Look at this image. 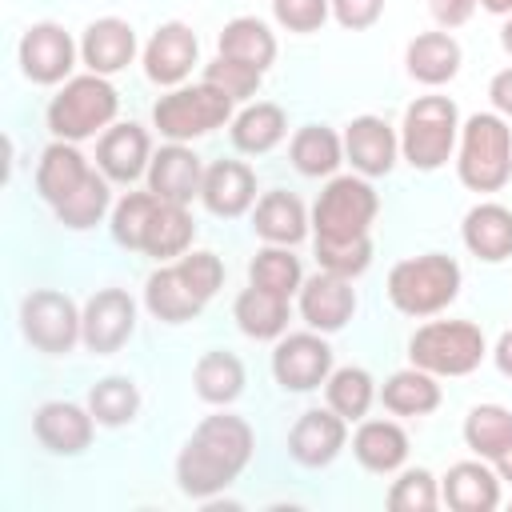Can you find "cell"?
Returning <instances> with one entry per match:
<instances>
[{
	"instance_id": "obj_1",
	"label": "cell",
	"mask_w": 512,
	"mask_h": 512,
	"mask_svg": "<svg viewBox=\"0 0 512 512\" xmlns=\"http://www.w3.org/2000/svg\"><path fill=\"white\" fill-rule=\"evenodd\" d=\"M252 452H256L252 424L228 408L212 412L192 428V436L176 456V488L188 500L208 504L240 480V472L252 464Z\"/></svg>"
},
{
	"instance_id": "obj_2",
	"label": "cell",
	"mask_w": 512,
	"mask_h": 512,
	"mask_svg": "<svg viewBox=\"0 0 512 512\" xmlns=\"http://www.w3.org/2000/svg\"><path fill=\"white\" fill-rule=\"evenodd\" d=\"M224 288V264L208 248H188L144 280V308L160 324H188Z\"/></svg>"
},
{
	"instance_id": "obj_3",
	"label": "cell",
	"mask_w": 512,
	"mask_h": 512,
	"mask_svg": "<svg viewBox=\"0 0 512 512\" xmlns=\"http://www.w3.org/2000/svg\"><path fill=\"white\" fill-rule=\"evenodd\" d=\"M116 112H120V92L108 76H96V72H80L72 80L60 84V92L48 100V132L52 140H92V136H104L112 124H116Z\"/></svg>"
},
{
	"instance_id": "obj_4",
	"label": "cell",
	"mask_w": 512,
	"mask_h": 512,
	"mask_svg": "<svg viewBox=\"0 0 512 512\" xmlns=\"http://www.w3.org/2000/svg\"><path fill=\"white\" fill-rule=\"evenodd\" d=\"M460 284H464V272L452 256L420 252V256H408V260L392 264L384 292H388L396 312H404L412 320H428L460 296Z\"/></svg>"
},
{
	"instance_id": "obj_5",
	"label": "cell",
	"mask_w": 512,
	"mask_h": 512,
	"mask_svg": "<svg viewBox=\"0 0 512 512\" xmlns=\"http://www.w3.org/2000/svg\"><path fill=\"white\" fill-rule=\"evenodd\" d=\"M456 176L468 192H500L512 180V128L500 112H476L460 124Z\"/></svg>"
},
{
	"instance_id": "obj_6",
	"label": "cell",
	"mask_w": 512,
	"mask_h": 512,
	"mask_svg": "<svg viewBox=\"0 0 512 512\" xmlns=\"http://www.w3.org/2000/svg\"><path fill=\"white\" fill-rule=\"evenodd\" d=\"M456 140H460V108L452 96L428 92L416 96L404 108V124H400V160L416 172H436L456 156Z\"/></svg>"
},
{
	"instance_id": "obj_7",
	"label": "cell",
	"mask_w": 512,
	"mask_h": 512,
	"mask_svg": "<svg viewBox=\"0 0 512 512\" xmlns=\"http://www.w3.org/2000/svg\"><path fill=\"white\" fill-rule=\"evenodd\" d=\"M380 212V196L368 176H328L312 204V244H352L372 236V220Z\"/></svg>"
},
{
	"instance_id": "obj_8",
	"label": "cell",
	"mask_w": 512,
	"mask_h": 512,
	"mask_svg": "<svg viewBox=\"0 0 512 512\" xmlns=\"http://www.w3.org/2000/svg\"><path fill=\"white\" fill-rule=\"evenodd\" d=\"M236 116V104L212 88L208 80L200 84H176L168 88L156 104H152V124L164 140H176V144H192L224 124H232Z\"/></svg>"
},
{
	"instance_id": "obj_9",
	"label": "cell",
	"mask_w": 512,
	"mask_h": 512,
	"mask_svg": "<svg viewBox=\"0 0 512 512\" xmlns=\"http://www.w3.org/2000/svg\"><path fill=\"white\" fill-rule=\"evenodd\" d=\"M484 356L488 340L472 320H428L408 336V360L432 376H468Z\"/></svg>"
},
{
	"instance_id": "obj_10",
	"label": "cell",
	"mask_w": 512,
	"mask_h": 512,
	"mask_svg": "<svg viewBox=\"0 0 512 512\" xmlns=\"http://www.w3.org/2000/svg\"><path fill=\"white\" fill-rule=\"evenodd\" d=\"M20 332L44 356H68L84 344V308L60 288H32L20 300Z\"/></svg>"
},
{
	"instance_id": "obj_11",
	"label": "cell",
	"mask_w": 512,
	"mask_h": 512,
	"mask_svg": "<svg viewBox=\"0 0 512 512\" xmlns=\"http://www.w3.org/2000/svg\"><path fill=\"white\" fill-rule=\"evenodd\" d=\"M16 60H20L24 80H32L40 88H52V84L72 80V68L80 60V44L72 40V32L64 24L36 20V24L24 28V36L16 44Z\"/></svg>"
},
{
	"instance_id": "obj_12",
	"label": "cell",
	"mask_w": 512,
	"mask_h": 512,
	"mask_svg": "<svg viewBox=\"0 0 512 512\" xmlns=\"http://www.w3.org/2000/svg\"><path fill=\"white\" fill-rule=\"evenodd\" d=\"M332 376V344L324 332H284L272 348V380L284 392H316Z\"/></svg>"
},
{
	"instance_id": "obj_13",
	"label": "cell",
	"mask_w": 512,
	"mask_h": 512,
	"mask_svg": "<svg viewBox=\"0 0 512 512\" xmlns=\"http://www.w3.org/2000/svg\"><path fill=\"white\" fill-rule=\"evenodd\" d=\"M140 64H144V76L160 88L188 84L192 68L200 64V40L184 20H164L148 36V44L140 52Z\"/></svg>"
},
{
	"instance_id": "obj_14",
	"label": "cell",
	"mask_w": 512,
	"mask_h": 512,
	"mask_svg": "<svg viewBox=\"0 0 512 512\" xmlns=\"http://www.w3.org/2000/svg\"><path fill=\"white\" fill-rule=\"evenodd\" d=\"M136 332V300L124 288H96L84 300V348L92 356L120 352Z\"/></svg>"
},
{
	"instance_id": "obj_15",
	"label": "cell",
	"mask_w": 512,
	"mask_h": 512,
	"mask_svg": "<svg viewBox=\"0 0 512 512\" xmlns=\"http://www.w3.org/2000/svg\"><path fill=\"white\" fill-rule=\"evenodd\" d=\"M296 304H300V316L312 332H340L352 316H356V288L348 276H336V272H316V276H304L300 292H296Z\"/></svg>"
},
{
	"instance_id": "obj_16",
	"label": "cell",
	"mask_w": 512,
	"mask_h": 512,
	"mask_svg": "<svg viewBox=\"0 0 512 512\" xmlns=\"http://www.w3.org/2000/svg\"><path fill=\"white\" fill-rule=\"evenodd\" d=\"M348 444V420L340 412L324 408H308L296 416V424L288 428V456L300 468H328Z\"/></svg>"
},
{
	"instance_id": "obj_17",
	"label": "cell",
	"mask_w": 512,
	"mask_h": 512,
	"mask_svg": "<svg viewBox=\"0 0 512 512\" xmlns=\"http://www.w3.org/2000/svg\"><path fill=\"white\" fill-rule=\"evenodd\" d=\"M340 136H344V160L352 164V172L368 180L388 176L400 160V132L384 116H352Z\"/></svg>"
},
{
	"instance_id": "obj_18",
	"label": "cell",
	"mask_w": 512,
	"mask_h": 512,
	"mask_svg": "<svg viewBox=\"0 0 512 512\" xmlns=\"http://www.w3.org/2000/svg\"><path fill=\"white\" fill-rule=\"evenodd\" d=\"M96 416L88 404L76 400H48L32 412V436L52 452V456H80L92 444Z\"/></svg>"
},
{
	"instance_id": "obj_19",
	"label": "cell",
	"mask_w": 512,
	"mask_h": 512,
	"mask_svg": "<svg viewBox=\"0 0 512 512\" xmlns=\"http://www.w3.org/2000/svg\"><path fill=\"white\" fill-rule=\"evenodd\" d=\"M148 164H152V136L136 120L112 124L96 140V168L112 184H136L140 176H148Z\"/></svg>"
},
{
	"instance_id": "obj_20",
	"label": "cell",
	"mask_w": 512,
	"mask_h": 512,
	"mask_svg": "<svg viewBox=\"0 0 512 512\" xmlns=\"http://www.w3.org/2000/svg\"><path fill=\"white\" fill-rule=\"evenodd\" d=\"M148 188L160 196V200H172V204H192L200 200V184H204V164L200 156L192 152V144H160L152 152V164H148Z\"/></svg>"
},
{
	"instance_id": "obj_21",
	"label": "cell",
	"mask_w": 512,
	"mask_h": 512,
	"mask_svg": "<svg viewBox=\"0 0 512 512\" xmlns=\"http://www.w3.org/2000/svg\"><path fill=\"white\" fill-rule=\"evenodd\" d=\"M256 172L244 160H216L204 168V184H200V204L220 216V220H236L244 212L256 208Z\"/></svg>"
},
{
	"instance_id": "obj_22",
	"label": "cell",
	"mask_w": 512,
	"mask_h": 512,
	"mask_svg": "<svg viewBox=\"0 0 512 512\" xmlns=\"http://www.w3.org/2000/svg\"><path fill=\"white\" fill-rule=\"evenodd\" d=\"M136 60V28L120 16H100L80 36V64L96 76H116Z\"/></svg>"
},
{
	"instance_id": "obj_23",
	"label": "cell",
	"mask_w": 512,
	"mask_h": 512,
	"mask_svg": "<svg viewBox=\"0 0 512 512\" xmlns=\"http://www.w3.org/2000/svg\"><path fill=\"white\" fill-rule=\"evenodd\" d=\"M460 64H464V48L448 28L416 32L404 48V72L424 88H440V84L456 80Z\"/></svg>"
},
{
	"instance_id": "obj_24",
	"label": "cell",
	"mask_w": 512,
	"mask_h": 512,
	"mask_svg": "<svg viewBox=\"0 0 512 512\" xmlns=\"http://www.w3.org/2000/svg\"><path fill=\"white\" fill-rule=\"evenodd\" d=\"M500 476L488 460H456L440 480V500L452 512H492L500 508Z\"/></svg>"
},
{
	"instance_id": "obj_25",
	"label": "cell",
	"mask_w": 512,
	"mask_h": 512,
	"mask_svg": "<svg viewBox=\"0 0 512 512\" xmlns=\"http://www.w3.org/2000/svg\"><path fill=\"white\" fill-rule=\"evenodd\" d=\"M460 240L464 248L484 260V264H500L512 256V208L496 204V200H480L464 212L460 224Z\"/></svg>"
},
{
	"instance_id": "obj_26",
	"label": "cell",
	"mask_w": 512,
	"mask_h": 512,
	"mask_svg": "<svg viewBox=\"0 0 512 512\" xmlns=\"http://www.w3.org/2000/svg\"><path fill=\"white\" fill-rule=\"evenodd\" d=\"M252 232L264 244H288V248H296L312 232V220H308V208H304V200L296 192L272 188L252 208Z\"/></svg>"
},
{
	"instance_id": "obj_27",
	"label": "cell",
	"mask_w": 512,
	"mask_h": 512,
	"mask_svg": "<svg viewBox=\"0 0 512 512\" xmlns=\"http://www.w3.org/2000/svg\"><path fill=\"white\" fill-rule=\"evenodd\" d=\"M352 456L372 476H392L408 460V432L396 420H360L352 432Z\"/></svg>"
},
{
	"instance_id": "obj_28",
	"label": "cell",
	"mask_w": 512,
	"mask_h": 512,
	"mask_svg": "<svg viewBox=\"0 0 512 512\" xmlns=\"http://www.w3.org/2000/svg\"><path fill=\"white\" fill-rule=\"evenodd\" d=\"M88 172H92V164L84 160V152L72 140H52L36 160V196L48 208H56L88 180Z\"/></svg>"
},
{
	"instance_id": "obj_29",
	"label": "cell",
	"mask_w": 512,
	"mask_h": 512,
	"mask_svg": "<svg viewBox=\"0 0 512 512\" xmlns=\"http://www.w3.org/2000/svg\"><path fill=\"white\" fill-rule=\"evenodd\" d=\"M196 240V220L188 212V204H172V200H160L148 216V228H144V240H140V252L152 256L156 264H168V260H180Z\"/></svg>"
},
{
	"instance_id": "obj_30",
	"label": "cell",
	"mask_w": 512,
	"mask_h": 512,
	"mask_svg": "<svg viewBox=\"0 0 512 512\" xmlns=\"http://www.w3.org/2000/svg\"><path fill=\"white\" fill-rule=\"evenodd\" d=\"M436 380H440V376H432V372L408 364V368L392 372V376L380 384L376 400H380L384 412H392V416H412V420H420V416H432V412L440 408V400H444V392H440Z\"/></svg>"
},
{
	"instance_id": "obj_31",
	"label": "cell",
	"mask_w": 512,
	"mask_h": 512,
	"mask_svg": "<svg viewBox=\"0 0 512 512\" xmlns=\"http://www.w3.org/2000/svg\"><path fill=\"white\" fill-rule=\"evenodd\" d=\"M228 136H232V148L244 152V156H264L272 152L284 136H288V116L280 104L272 100H248L232 124H228Z\"/></svg>"
},
{
	"instance_id": "obj_32",
	"label": "cell",
	"mask_w": 512,
	"mask_h": 512,
	"mask_svg": "<svg viewBox=\"0 0 512 512\" xmlns=\"http://www.w3.org/2000/svg\"><path fill=\"white\" fill-rule=\"evenodd\" d=\"M244 384H248V372H244V360L228 348H212L196 360L192 368V388L204 404L212 408H228L244 396Z\"/></svg>"
},
{
	"instance_id": "obj_33",
	"label": "cell",
	"mask_w": 512,
	"mask_h": 512,
	"mask_svg": "<svg viewBox=\"0 0 512 512\" xmlns=\"http://www.w3.org/2000/svg\"><path fill=\"white\" fill-rule=\"evenodd\" d=\"M288 160H292V168L300 176H308V180L324 176L328 180L344 164V136L336 128H328V124H304L288 140Z\"/></svg>"
},
{
	"instance_id": "obj_34",
	"label": "cell",
	"mask_w": 512,
	"mask_h": 512,
	"mask_svg": "<svg viewBox=\"0 0 512 512\" xmlns=\"http://www.w3.org/2000/svg\"><path fill=\"white\" fill-rule=\"evenodd\" d=\"M216 52H220V56H232V60H240V64H252V68H260V72H268V68L276 64L280 44H276V32H272L260 16H232V20L220 28V36H216Z\"/></svg>"
},
{
	"instance_id": "obj_35",
	"label": "cell",
	"mask_w": 512,
	"mask_h": 512,
	"mask_svg": "<svg viewBox=\"0 0 512 512\" xmlns=\"http://www.w3.org/2000/svg\"><path fill=\"white\" fill-rule=\"evenodd\" d=\"M288 312V296H276L256 284H248L232 300V320L248 340H280L288 332Z\"/></svg>"
},
{
	"instance_id": "obj_36",
	"label": "cell",
	"mask_w": 512,
	"mask_h": 512,
	"mask_svg": "<svg viewBox=\"0 0 512 512\" xmlns=\"http://www.w3.org/2000/svg\"><path fill=\"white\" fill-rule=\"evenodd\" d=\"M376 380L368 368L360 364H344V368H332V376L324 380V404L332 412H340L348 424H360L368 416V408L376 404Z\"/></svg>"
},
{
	"instance_id": "obj_37",
	"label": "cell",
	"mask_w": 512,
	"mask_h": 512,
	"mask_svg": "<svg viewBox=\"0 0 512 512\" xmlns=\"http://www.w3.org/2000/svg\"><path fill=\"white\" fill-rule=\"evenodd\" d=\"M52 212H56V220H60L68 232H88V228H96L104 216H112V180H108L100 168H92L88 180H84L64 204H56Z\"/></svg>"
},
{
	"instance_id": "obj_38",
	"label": "cell",
	"mask_w": 512,
	"mask_h": 512,
	"mask_svg": "<svg viewBox=\"0 0 512 512\" xmlns=\"http://www.w3.org/2000/svg\"><path fill=\"white\" fill-rule=\"evenodd\" d=\"M248 284L268 288L276 296H296L304 284V264L288 244H264L252 260H248Z\"/></svg>"
},
{
	"instance_id": "obj_39",
	"label": "cell",
	"mask_w": 512,
	"mask_h": 512,
	"mask_svg": "<svg viewBox=\"0 0 512 512\" xmlns=\"http://www.w3.org/2000/svg\"><path fill=\"white\" fill-rule=\"evenodd\" d=\"M88 412L100 428H124L140 412V388L128 376H104L88 388Z\"/></svg>"
},
{
	"instance_id": "obj_40",
	"label": "cell",
	"mask_w": 512,
	"mask_h": 512,
	"mask_svg": "<svg viewBox=\"0 0 512 512\" xmlns=\"http://www.w3.org/2000/svg\"><path fill=\"white\" fill-rule=\"evenodd\" d=\"M512 440V412L504 404H476L464 416V444L480 460H496V452Z\"/></svg>"
},
{
	"instance_id": "obj_41",
	"label": "cell",
	"mask_w": 512,
	"mask_h": 512,
	"mask_svg": "<svg viewBox=\"0 0 512 512\" xmlns=\"http://www.w3.org/2000/svg\"><path fill=\"white\" fill-rule=\"evenodd\" d=\"M160 204V196L152 188H140V192H124L116 204H112V216H108V228H112V240L128 252H140V240H144V228H148V216L152 208Z\"/></svg>"
},
{
	"instance_id": "obj_42",
	"label": "cell",
	"mask_w": 512,
	"mask_h": 512,
	"mask_svg": "<svg viewBox=\"0 0 512 512\" xmlns=\"http://www.w3.org/2000/svg\"><path fill=\"white\" fill-rule=\"evenodd\" d=\"M200 80H208L212 88H220L232 104H248V100L260 92L264 72H260V68H252V64H240V60H232V56H220V52H216V60H208V64H204Z\"/></svg>"
},
{
	"instance_id": "obj_43",
	"label": "cell",
	"mask_w": 512,
	"mask_h": 512,
	"mask_svg": "<svg viewBox=\"0 0 512 512\" xmlns=\"http://www.w3.org/2000/svg\"><path fill=\"white\" fill-rule=\"evenodd\" d=\"M440 480L428 468H400V476L388 488V508L392 512H432L440 508Z\"/></svg>"
},
{
	"instance_id": "obj_44",
	"label": "cell",
	"mask_w": 512,
	"mask_h": 512,
	"mask_svg": "<svg viewBox=\"0 0 512 512\" xmlns=\"http://www.w3.org/2000/svg\"><path fill=\"white\" fill-rule=\"evenodd\" d=\"M316 264L324 272L356 280V276H364L372 268V236L352 240V244H316Z\"/></svg>"
},
{
	"instance_id": "obj_45",
	"label": "cell",
	"mask_w": 512,
	"mask_h": 512,
	"mask_svg": "<svg viewBox=\"0 0 512 512\" xmlns=\"http://www.w3.org/2000/svg\"><path fill=\"white\" fill-rule=\"evenodd\" d=\"M272 16L284 32L296 36H312L328 24L332 16V0H272Z\"/></svg>"
},
{
	"instance_id": "obj_46",
	"label": "cell",
	"mask_w": 512,
	"mask_h": 512,
	"mask_svg": "<svg viewBox=\"0 0 512 512\" xmlns=\"http://www.w3.org/2000/svg\"><path fill=\"white\" fill-rule=\"evenodd\" d=\"M384 16V0H332V20L344 32H364Z\"/></svg>"
},
{
	"instance_id": "obj_47",
	"label": "cell",
	"mask_w": 512,
	"mask_h": 512,
	"mask_svg": "<svg viewBox=\"0 0 512 512\" xmlns=\"http://www.w3.org/2000/svg\"><path fill=\"white\" fill-rule=\"evenodd\" d=\"M476 8H480V0H428V12H432V20L440 24V28H460V24H468L472 16H476Z\"/></svg>"
},
{
	"instance_id": "obj_48",
	"label": "cell",
	"mask_w": 512,
	"mask_h": 512,
	"mask_svg": "<svg viewBox=\"0 0 512 512\" xmlns=\"http://www.w3.org/2000/svg\"><path fill=\"white\" fill-rule=\"evenodd\" d=\"M488 100H492V112H500L504 120H512V68H500L488 80Z\"/></svg>"
},
{
	"instance_id": "obj_49",
	"label": "cell",
	"mask_w": 512,
	"mask_h": 512,
	"mask_svg": "<svg viewBox=\"0 0 512 512\" xmlns=\"http://www.w3.org/2000/svg\"><path fill=\"white\" fill-rule=\"evenodd\" d=\"M492 360H496L500 376H508V380H512V328H504V332H500V340H496V348H492Z\"/></svg>"
},
{
	"instance_id": "obj_50",
	"label": "cell",
	"mask_w": 512,
	"mask_h": 512,
	"mask_svg": "<svg viewBox=\"0 0 512 512\" xmlns=\"http://www.w3.org/2000/svg\"><path fill=\"white\" fill-rule=\"evenodd\" d=\"M492 468H496V476H500V480H508V484H512V440H508V444L496 452Z\"/></svg>"
},
{
	"instance_id": "obj_51",
	"label": "cell",
	"mask_w": 512,
	"mask_h": 512,
	"mask_svg": "<svg viewBox=\"0 0 512 512\" xmlns=\"http://www.w3.org/2000/svg\"><path fill=\"white\" fill-rule=\"evenodd\" d=\"M480 8L492 16H512V0H480Z\"/></svg>"
},
{
	"instance_id": "obj_52",
	"label": "cell",
	"mask_w": 512,
	"mask_h": 512,
	"mask_svg": "<svg viewBox=\"0 0 512 512\" xmlns=\"http://www.w3.org/2000/svg\"><path fill=\"white\" fill-rule=\"evenodd\" d=\"M500 48L512 56V16H504V24H500Z\"/></svg>"
}]
</instances>
